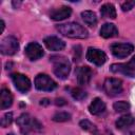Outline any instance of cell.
Returning <instances> with one entry per match:
<instances>
[{
    "instance_id": "cell-22",
    "label": "cell",
    "mask_w": 135,
    "mask_h": 135,
    "mask_svg": "<svg viewBox=\"0 0 135 135\" xmlns=\"http://www.w3.org/2000/svg\"><path fill=\"white\" fill-rule=\"evenodd\" d=\"M71 95L76 100H82L86 97V93L81 88H73L71 90Z\"/></svg>"
},
{
    "instance_id": "cell-17",
    "label": "cell",
    "mask_w": 135,
    "mask_h": 135,
    "mask_svg": "<svg viewBox=\"0 0 135 135\" xmlns=\"http://www.w3.org/2000/svg\"><path fill=\"white\" fill-rule=\"evenodd\" d=\"M13 103V95L9 92V90L3 88L1 90V96H0V108L2 110H5L9 108Z\"/></svg>"
},
{
    "instance_id": "cell-14",
    "label": "cell",
    "mask_w": 135,
    "mask_h": 135,
    "mask_svg": "<svg viewBox=\"0 0 135 135\" xmlns=\"http://www.w3.org/2000/svg\"><path fill=\"white\" fill-rule=\"evenodd\" d=\"M72 14V8L69 6H61L59 8H55L50 13L51 19L55 21H61L69 18Z\"/></svg>"
},
{
    "instance_id": "cell-15",
    "label": "cell",
    "mask_w": 135,
    "mask_h": 135,
    "mask_svg": "<svg viewBox=\"0 0 135 135\" xmlns=\"http://www.w3.org/2000/svg\"><path fill=\"white\" fill-rule=\"evenodd\" d=\"M89 111L92 115H100L105 111V103L101 98H95L89 105Z\"/></svg>"
},
{
    "instance_id": "cell-28",
    "label": "cell",
    "mask_w": 135,
    "mask_h": 135,
    "mask_svg": "<svg viewBox=\"0 0 135 135\" xmlns=\"http://www.w3.org/2000/svg\"><path fill=\"white\" fill-rule=\"evenodd\" d=\"M55 104L56 105H64V104H66V101L63 98H57L55 100Z\"/></svg>"
},
{
    "instance_id": "cell-2",
    "label": "cell",
    "mask_w": 135,
    "mask_h": 135,
    "mask_svg": "<svg viewBox=\"0 0 135 135\" xmlns=\"http://www.w3.org/2000/svg\"><path fill=\"white\" fill-rule=\"evenodd\" d=\"M57 31L65 37L69 38H76V39H84L88 37V31L76 22H68L63 24H58L56 26Z\"/></svg>"
},
{
    "instance_id": "cell-24",
    "label": "cell",
    "mask_w": 135,
    "mask_h": 135,
    "mask_svg": "<svg viewBox=\"0 0 135 135\" xmlns=\"http://www.w3.org/2000/svg\"><path fill=\"white\" fill-rule=\"evenodd\" d=\"M79 126L81 127V129H82V130H85V131L92 132V133H94V134L97 132L96 127H95L91 121H89V120H86V119L81 120V121L79 122Z\"/></svg>"
},
{
    "instance_id": "cell-16",
    "label": "cell",
    "mask_w": 135,
    "mask_h": 135,
    "mask_svg": "<svg viewBox=\"0 0 135 135\" xmlns=\"http://www.w3.org/2000/svg\"><path fill=\"white\" fill-rule=\"evenodd\" d=\"M99 33H100V36L103 38H112L118 35V30L116 25L113 23H104L101 26Z\"/></svg>"
},
{
    "instance_id": "cell-8",
    "label": "cell",
    "mask_w": 135,
    "mask_h": 135,
    "mask_svg": "<svg viewBox=\"0 0 135 135\" xmlns=\"http://www.w3.org/2000/svg\"><path fill=\"white\" fill-rule=\"evenodd\" d=\"M12 81L15 85V88L21 92V93H26L31 89V80L23 74L21 73H13L11 75Z\"/></svg>"
},
{
    "instance_id": "cell-23",
    "label": "cell",
    "mask_w": 135,
    "mask_h": 135,
    "mask_svg": "<svg viewBox=\"0 0 135 135\" xmlns=\"http://www.w3.org/2000/svg\"><path fill=\"white\" fill-rule=\"evenodd\" d=\"M71 119V115L68 112H58L53 116V120L56 122H63Z\"/></svg>"
},
{
    "instance_id": "cell-10",
    "label": "cell",
    "mask_w": 135,
    "mask_h": 135,
    "mask_svg": "<svg viewBox=\"0 0 135 135\" xmlns=\"http://www.w3.org/2000/svg\"><path fill=\"white\" fill-rule=\"evenodd\" d=\"M110 49L112 54L117 58H124L134 51V46L131 43H112Z\"/></svg>"
},
{
    "instance_id": "cell-9",
    "label": "cell",
    "mask_w": 135,
    "mask_h": 135,
    "mask_svg": "<svg viewBox=\"0 0 135 135\" xmlns=\"http://www.w3.org/2000/svg\"><path fill=\"white\" fill-rule=\"evenodd\" d=\"M86 59L94 63L95 65H102L105 61H107V55L103 51L99 50V49H95V47H89L86 51V55H85Z\"/></svg>"
},
{
    "instance_id": "cell-6",
    "label": "cell",
    "mask_w": 135,
    "mask_h": 135,
    "mask_svg": "<svg viewBox=\"0 0 135 135\" xmlns=\"http://www.w3.org/2000/svg\"><path fill=\"white\" fill-rule=\"evenodd\" d=\"M103 91L111 97L117 96L122 93V81L118 78H107L103 82Z\"/></svg>"
},
{
    "instance_id": "cell-7",
    "label": "cell",
    "mask_w": 135,
    "mask_h": 135,
    "mask_svg": "<svg viewBox=\"0 0 135 135\" xmlns=\"http://www.w3.org/2000/svg\"><path fill=\"white\" fill-rule=\"evenodd\" d=\"M35 88L39 91H53L57 88V83L46 74H38L35 77Z\"/></svg>"
},
{
    "instance_id": "cell-18",
    "label": "cell",
    "mask_w": 135,
    "mask_h": 135,
    "mask_svg": "<svg viewBox=\"0 0 135 135\" xmlns=\"http://www.w3.org/2000/svg\"><path fill=\"white\" fill-rule=\"evenodd\" d=\"M134 122H135V118L131 114H126L117 119L116 127H117V129H124V128L132 126Z\"/></svg>"
},
{
    "instance_id": "cell-21",
    "label": "cell",
    "mask_w": 135,
    "mask_h": 135,
    "mask_svg": "<svg viewBox=\"0 0 135 135\" xmlns=\"http://www.w3.org/2000/svg\"><path fill=\"white\" fill-rule=\"evenodd\" d=\"M130 103L124 101V100H120V101H116L114 104H113V108L116 112L118 113H121V112H127L128 110H130Z\"/></svg>"
},
{
    "instance_id": "cell-25",
    "label": "cell",
    "mask_w": 135,
    "mask_h": 135,
    "mask_svg": "<svg viewBox=\"0 0 135 135\" xmlns=\"http://www.w3.org/2000/svg\"><path fill=\"white\" fill-rule=\"evenodd\" d=\"M12 121H13V113L9 112V113H6V114L3 115V117L1 118L0 123H1V127L6 128L12 123Z\"/></svg>"
},
{
    "instance_id": "cell-30",
    "label": "cell",
    "mask_w": 135,
    "mask_h": 135,
    "mask_svg": "<svg viewBox=\"0 0 135 135\" xmlns=\"http://www.w3.org/2000/svg\"><path fill=\"white\" fill-rule=\"evenodd\" d=\"M21 4V2H13V5L14 6H19Z\"/></svg>"
},
{
    "instance_id": "cell-11",
    "label": "cell",
    "mask_w": 135,
    "mask_h": 135,
    "mask_svg": "<svg viewBox=\"0 0 135 135\" xmlns=\"http://www.w3.org/2000/svg\"><path fill=\"white\" fill-rule=\"evenodd\" d=\"M25 55L31 60H38L44 55L42 46L37 42H31L25 47Z\"/></svg>"
},
{
    "instance_id": "cell-12",
    "label": "cell",
    "mask_w": 135,
    "mask_h": 135,
    "mask_svg": "<svg viewBox=\"0 0 135 135\" xmlns=\"http://www.w3.org/2000/svg\"><path fill=\"white\" fill-rule=\"evenodd\" d=\"M75 74H76V77H77V82H78V84H80V85H85V84H88V83L90 82L92 76H93L92 70H91L89 66H86V65L77 68Z\"/></svg>"
},
{
    "instance_id": "cell-19",
    "label": "cell",
    "mask_w": 135,
    "mask_h": 135,
    "mask_svg": "<svg viewBox=\"0 0 135 135\" xmlns=\"http://www.w3.org/2000/svg\"><path fill=\"white\" fill-rule=\"evenodd\" d=\"M100 14L103 18H111L115 19L116 18V9L115 6L112 3H105L101 6L100 8Z\"/></svg>"
},
{
    "instance_id": "cell-20",
    "label": "cell",
    "mask_w": 135,
    "mask_h": 135,
    "mask_svg": "<svg viewBox=\"0 0 135 135\" xmlns=\"http://www.w3.org/2000/svg\"><path fill=\"white\" fill-rule=\"evenodd\" d=\"M81 17L82 20L84 21L85 24H88L89 26H95L97 24V17L96 14L92 11H84L81 13Z\"/></svg>"
},
{
    "instance_id": "cell-26",
    "label": "cell",
    "mask_w": 135,
    "mask_h": 135,
    "mask_svg": "<svg viewBox=\"0 0 135 135\" xmlns=\"http://www.w3.org/2000/svg\"><path fill=\"white\" fill-rule=\"evenodd\" d=\"M134 6H135V0H133V1H126V2H123L121 4V9L123 12H128V11L132 9Z\"/></svg>"
},
{
    "instance_id": "cell-1",
    "label": "cell",
    "mask_w": 135,
    "mask_h": 135,
    "mask_svg": "<svg viewBox=\"0 0 135 135\" xmlns=\"http://www.w3.org/2000/svg\"><path fill=\"white\" fill-rule=\"evenodd\" d=\"M16 122L22 135H42V124L28 113L21 114L17 118Z\"/></svg>"
},
{
    "instance_id": "cell-4",
    "label": "cell",
    "mask_w": 135,
    "mask_h": 135,
    "mask_svg": "<svg viewBox=\"0 0 135 135\" xmlns=\"http://www.w3.org/2000/svg\"><path fill=\"white\" fill-rule=\"evenodd\" d=\"M110 71L113 73H120L128 77H135V56L127 63H113L110 66Z\"/></svg>"
},
{
    "instance_id": "cell-29",
    "label": "cell",
    "mask_w": 135,
    "mask_h": 135,
    "mask_svg": "<svg viewBox=\"0 0 135 135\" xmlns=\"http://www.w3.org/2000/svg\"><path fill=\"white\" fill-rule=\"evenodd\" d=\"M51 103V101H50V99H47V98H44V99H41L40 100V104L41 105H47V104H50Z\"/></svg>"
},
{
    "instance_id": "cell-3",
    "label": "cell",
    "mask_w": 135,
    "mask_h": 135,
    "mask_svg": "<svg viewBox=\"0 0 135 135\" xmlns=\"http://www.w3.org/2000/svg\"><path fill=\"white\" fill-rule=\"evenodd\" d=\"M54 74L60 79H66L71 72V63L65 56L54 55L51 57Z\"/></svg>"
},
{
    "instance_id": "cell-5",
    "label": "cell",
    "mask_w": 135,
    "mask_h": 135,
    "mask_svg": "<svg viewBox=\"0 0 135 135\" xmlns=\"http://www.w3.org/2000/svg\"><path fill=\"white\" fill-rule=\"evenodd\" d=\"M19 50V42L16 37L14 36H6L1 40L0 43V51L3 55L12 56L15 55Z\"/></svg>"
},
{
    "instance_id": "cell-31",
    "label": "cell",
    "mask_w": 135,
    "mask_h": 135,
    "mask_svg": "<svg viewBox=\"0 0 135 135\" xmlns=\"http://www.w3.org/2000/svg\"><path fill=\"white\" fill-rule=\"evenodd\" d=\"M129 135H135V131H133V132H131V133H129Z\"/></svg>"
},
{
    "instance_id": "cell-32",
    "label": "cell",
    "mask_w": 135,
    "mask_h": 135,
    "mask_svg": "<svg viewBox=\"0 0 135 135\" xmlns=\"http://www.w3.org/2000/svg\"><path fill=\"white\" fill-rule=\"evenodd\" d=\"M7 135H14V134H12V133H11V134H7Z\"/></svg>"
},
{
    "instance_id": "cell-13",
    "label": "cell",
    "mask_w": 135,
    "mask_h": 135,
    "mask_svg": "<svg viewBox=\"0 0 135 135\" xmlns=\"http://www.w3.org/2000/svg\"><path fill=\"white\" fill-rule=\"evenodd\" d=\"M45 46L51 51H61L65 47V42L56 36H49L44 38Z\"/></svg>"
},
{
    "instance_id": "cell-27",
    "label": "cell",
    "mask_w": 135,
    "mask_h": 135,
    "mask_svg": "<svg viewBox=\"0 0 135 135\" xmlns=\"http://www.w3.org/2000/svg\"><path fill=\"white\" fill-rule=\"evenodd\" d=\"M74 60L75 61H79L80 59V54H81V47L79 45L74 46Z\"/></svg>"
}]
</instances>
